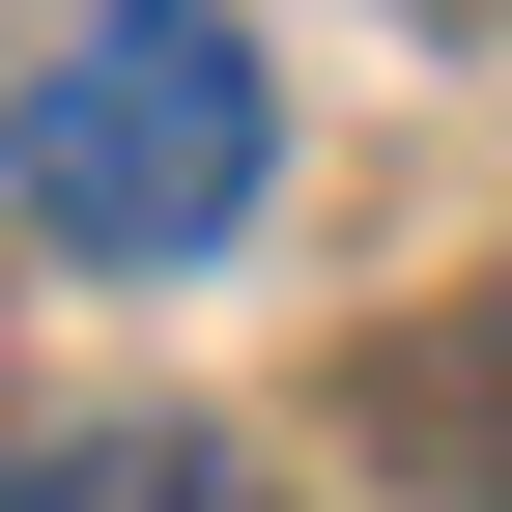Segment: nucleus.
<instances>
[{
  "mask_svg": "<svg viewBox=\"0 0 512 512\" xmlns=\"http://www.w3.org/2000/svg\"><path fill=\"white\" fill-rule=\"evenodd\" d=\"M256 171H285V86H256L228 0H86V29L0 86V228H29L57 285H171V256H228Z\"/></svg>",
  "mask_w": 512,
  "mask_h": 512,
  "instance_id": "1",
  "label": "nucleus"
},
{
  "mask_svg": "<svg viewBox=\"0 0 512 512\" xmlns=\"http://www.w3.org/2000/svg\"><path fill=\"white\" fill-rule=\"evenodd\" d=\"M0 512H285V484H256L228 427H57V456L0 484Z\"/></svg>",
  "mask_w": 512,
  "mask_h": 512,
  "instance_id": "2",
  "label": "nucleus"
}]
</instances>
